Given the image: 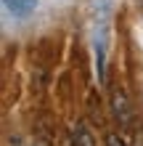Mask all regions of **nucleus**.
<instances>
[{
  "label": "nucleus",
  "instance_id": "1",
  "mask_svg": "<svg viewBox=\"0 0 143 146\" xmlns=\"http://www.w3.org/2000/svg\"><path fill=\"white\" fill-rule=\"evenodd\" d=\"M111 111H114V117L119 119V125L127 127V125L132 122V109H130V104H127L125 90H119V88L111 90Z\"/></svg>",
  "mask_w": 143,
  "mask_h": 146
},
{
  "label": "nucleus",
  "instance_id": "4",
  "mask_svg": "<svg viewBox=\"0 0 143 146\" xmlns=\"http://www.w3.org/2000/svg\"><path fill=\"white\" fill-rule=\"evenodd\" d=\"M106 146H127V143H125V138L119 133H109L106 135Z\"/></svg>",
  "mask_w": 143,
  "mask_h": 146
},
{
  "label": "nucleus",
  "instance_id": "3",
  "mask_svg": "<svg viewBox=\"0 0 143 146\" xmlns=\"http://www.w3.org/2000/svg\"><path fill=\"white\" fill-rule=\"evenodd\" d=\"M72 143L74 146H93V135L88 133V127L82 125V122L72 127Z\"/></svg>",
  "mask_w": 143,
  "mask_h": 146
},
{
  "label": "nucleus",
  "instance_id": "2",
  "mask_svg": "<svg viewBox=\"0 0 143 146\" xmlns=\"http://www.w3.org/2000/svg\"><path fill=\"white\" fill-rule=\"evenodd\" d=\"M5 8H8L13 16L24 19V16H29V13L37 8V0H5Z\"/></svg>",
  "mask_w": 143,
  "mask_h": 146
}]
</instances>
